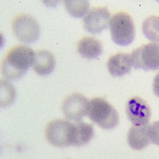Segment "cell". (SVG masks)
Masks as SVG:
<instances>
[{
  "instance_id": "277c9868",
  "label": "cell",
  "mask_w": 159,
  "mask_h": 159,
  "mask_svg": "<svg viewBox=\"0 0 159 159\" xmlns=\"http://www.w3.org/2000/svg\"><path fill=\"white\" fill-rule=\"evenodd\" d=\"M74 124L69 120H53L46 126V139L51 145L66 148L73 145Z\"/></svg>"
},
{
  "instance_id": "5bb4252c",
  "label": "cell",
  "mask_w": 159,
  "mask_h": 159,
  "mask_svg": "<svg viewBox=\"0 0 159 159\" xmlns=\"http://www.w3.org/2000/svg\"><path fill=\"white\" fill-rule=\"evenodd\" d=\"M94 137L93 126L89 123L79 122L74 124L73 145L74 147H83L88 144Z\"/></svg>"
},
{
  "instance_id": "6da1fadb",
  "label": "cell",
  "mask_w": 159,
  "mask_h": 159,
  "mask_svg": "<svg viewBox=\"0 0 159 159\" xmlns=\"http://www.w3.org/2000/svg\"><path fill=\"white\" fill-rule=\"evenodd\" d=\"M35 52L25 45H18L7 52L1 63V73L7 81H16L24 76L33 65Z\"/></svg>"
},
{
  "instance_id": "e0dca14e",
  "label": "cell",
  "mask_w": 159,
  "mask_h": 159,
  "mask_svg": "<svg viewBox=\"0 0 159 159\" xmlns=\"http://www.w3.org/2000/svg\"><path fill=\"white\" fill-rule=\"evenodd\" d=\"M0 85H1V106L7 107L13 103L16 96V91L12 84L7 82V80H2Z\"/></svg>"
},
{
  "instance_id": "9c48e42d",
  "label": "cell",
  "mask_w": 159,
  "mask_h": 159,
  "mask_svg": "<svg viewBox=\"0 0 159 159\" xmlns=\"http://www.w3.org/2000/svg\"><path fill=\"white\" fill-rule=\"evenodd\" d=\"M129 121L133 125H147L151 119V108L145 100L140 97H133L126 102L125 107Z\"/></svg>"
},
{
  "instance_id": "8fae6325",
  "label": "cell",
  "mask_w": 159,
  "mask_h": 159,
  "mask_svg": "<svg viewBox=\"0 0 159 159\" xmlns=\"http://www.w3.org/2000/svg\"><path fill=\"white\" fill-rule=\"evenodd\" d=\"M151 141L148 125H133L127 133V143L133 150L141 151L148 145Z\"/></svg>"
},
{
  "instance_id": "7a4b0ae2",
  "label": "cell",
  "mask_w": 159,
  "mask_h": 159,
  "mask_svg": "<svg viewBox=\"0 0 159 159\" xmlns=\"http://www.w3.org/2000/svg\"><path fill=\"white\" fill-rule=\"evenodd\" d=\"M87 116L103 129H114L119 123V114L111 104L103 98L89 100Z\"/></svg>"
},
{
  "instance_id": "52a82bcc",
  "label": "cell",
  "mask_w": 159,
  "mask_h": 159,
  "mask_svg": "<svg viewBox=\"0 0 159 159\" xmlns=\"http://www.w3.org/2000/svg\"><path fill=\"white\" fill-rule=\"evenodd\" d=\"M89 100L81 93H72L64 100L61 110L69 121H81L88 112Z\"/></svg>"
},
{
  "instance_id": "d6986e66",
  "label": "cell",
  "mask_w": 159,
  "mask_h": 159,
  "mask_svg": "<svg viewBox=\"0 0 159 159\" xmlns=\"http://www.w3.org/2000/svg\"><path fill=\"white\" fill-rule=\"evenodd\" d=\"M153 91L154 94L159 98V72L156 74L153 81Z\"/></svg>"
},
{
  "instance_id": "7c38bea8",
  "label": "cell",
  "mask_w": 159,
  "mask_h": 159,
  "mask_svg": "<svg viewBox=\"0 0 159 159\" xmlns=\"http://www.w3.org/2000/svg\"><path fill=\"white\" fill-rule=\"evenodd\" d=\"M32 68L38 75L46 76L52 73L55 68V57L47 50H39L35 53V58Z\"/></svg>"
},
{
  "instance_id": "ba28073f",
  "label": "cell",
  "mask_w": 159,
  "mask_h": 159,
  "mask_svg": "<svg viewBox=\"0 0 159 159\" xmlns=\"http://www.w3.org/2000/svg\"><path fill=\"white\" fill-rule=\"evenodd\" d=\"M111 15L105 7H97L89 10L85 17H83L84 29L90 34H99L107 29Z\"/></svg>"
},
{
  "instance_id": "ac0fdd59",
  "label": "cell",
  "mask_w": 159,
  "mask_h": 159,
  "mask_svg": "<svg viewBox=\"0 0 159 159\" xmlns=\"http://www.w3.org/2000/svg\"><path fill=\"white\" fill-rule=\"evenodd\" d=\"M148 134H150L151 141L159 147V120L148 125Z\"/></svg>"
},
{
  "instance_id": "4fadbf2b",
  "label": "cell",
  "mask_w": 159,
  "mask_h": 159,
  "mask_svg": "<svg viewBox=\"0 0 159 159\" xmlns=\"http://www.w3.org/2000/svg\"><path fill=\"white\" fill-rule=\"evenodd\" d=\"M78 53L86 60H94L103 52V46L99 39L92 36H85L78 43Z\"/></svg>"
},
{
  "instance_id": "30bf717a",
  "label": "cell",
  "mask_w": 159,
  "mask_h": 159,
  "mask_svg": "<svg viewBox=\"0 0 159 159\" xmlns=\"http://www.w3.org/2000/svg\"><path fill=\"white\" fill-rule=\"evenodd\" d=\"M106 66L111 76H115V78L123 76L129 73L133 67L132 57H130V54H127V53H117L108 58Z\"/></svg>"
},
{
  "instance_id": "8992f818",
  "label": "cell",
  "mask_w": 159,
  "mask_h": 159,
  "mask_svg": "<svg viewBox=\"0 0 159 159\" xmlns=\"http://www.w3.org/2000/svg\"><path fill=\"white\" fill-rule=\"evenodd\" d=\"M133 67L143 70H159V43L140 46L130 54Z\"/></svg>"
},
{
  "instance_id": "44dd1931",
  "label": "cell",
  "mask_w": 159,
  "mask_h": 159,
  "mask_svg": "<svg viewBox=\"0 0 159 159\" xmlns=\"http://www.w3.org/2000/svg\"><path fill=\"white\" fill-rule=\"evenodd\" d=\"M156 1H157V2H159V0H156Z\"/></svg>"
},
{
  "instance_id": "9a60e30c",
  "label": "cell",
  "mask_w": 159,
  "mask_h": 159,
  "mask_svg": "<svg viewBox=\"0 0 159 159\" xmlns=\"http://www.w3.org/2000/svg\"><path fill=\"white\" fill-rule=\"evenodd\" d=\"M64 6L68 14L74 18L85 17L90 10L89 0H64Z\"/></svg>"
},
{
  "instance_id": "ffe728a7",
  "label": "cell",
  "mask_w": 159,
  "mask_h": 159,
  "mask_svg": "<svg viewBox=\"0 0 159 159\" xmlns=\"http://www.w3.org/2000/svg\"><path fill=\"white\" fill-rule=\"evenodd\" d=\"M64 0H42V2L48 7H56Z\"/></svg>"
},
{
  "instance_id": "3957f363",
  "label": "cell",
  "mask_w": 159,
  "mask_h": 159,
  "mask_svg": "<svg viewBox=\"0 0 159 159\" xmlns=\"http://www.w3.org/2000/svg\"><path fill=\"white\" fill-rule=\"evenodd\" d=\"M109 31L111 39L116 45L126 47L135 39V24L129 14L118 12L114 14L109 21Z\"/></svg>"
},
{
  "instance_id": "2e32d148",
  "label": "cell",
  "mask_w": 159,
  "mask_h": 159,
  "mask_svg": "<svg viewBox=\"0 0 159 159\" xmlns=\"http://www.w3.org/2000/svg\"><path fill=\"white\" fill-rule=\"evenodd\" d=\"M142 32L147 39L152 43H159V17L152 15L142 22Z\"/></svg>"
},
{
  "instance_id": "5b68a950",
  "label": "cell",
  "mask_w": 159,
  "mask_h": 159,
  "mask_svg": "<svg viewBox=\"0 0 159 159\" xmlns=\"http://www.w3.org/2000/svg\"><path fill=\"white\" fill-rule=\"evenodd\" d=\"M12 31L19 42L32 43L39 37L40 27L33 16L29 14H19L12 20Z\"/></svg>"
}]
</instances>
